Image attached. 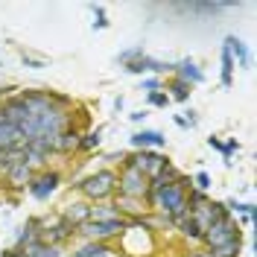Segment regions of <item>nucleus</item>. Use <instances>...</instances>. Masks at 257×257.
<instances>
[{"instance_id":"obj_1","label":"nucleus","mask_w":257,"mask_h":257,"mask_svg":"<svg viewBox=\"0 0 257 257\" xmlns=\"http://www.w3.org/2000/svg\"><path fill=\"white\" fill-rule=\"evenodd\" d=\"M190 190H193V178L181 173L173 184H164L158 190H149L144 202L149 208L158 210L167 222H176V219H181L187 213V196H190Z\"/></svg>"},{"instance_id":"obj_2","label":"nucleus","mask_w":257,"mask_h":257,"mask_svg":"<svg viewBox=\"0 0 257 257\" xmlns=\"http://www.w3.org/2000/svg\"><path fill=\"white\" fill-rule=\"evenodd\" d=\"M76 190H79L88 202H105V199L114 196V190H117V173H111V170H96V173L82 178L79 184H76Z\"/></svg>"},{"instance_id":"obj_3","label":"nucleus","mask_w":257,"mask_h":257,"mask_svg":"<svg viewBox=\"0 0 257 257\" xmlns=\"http://www.w3.org/2000/svg\"><path fill=\"white\" fill-rule=\"evenodd\" d=\"M234 240H240V225H237V219L231 213L222 216V219H216L202 234V242L208 245V251H216V248H222L225 242H234Z\"/></svg>"},{"instance_id":"obj_4","label":"nucleus","mask_w":257,"mask_h":257,"mask_svg":"<svg viewBox=\"0 0 257 257\" xmlns=\"http://www.w3.org/2000/svg\"><path fill=\"white\" fill-rule=\"evenodd\" d=\"M76 234H85L91 242H108L111 237L126 234V219L123 216H114V219H102V222H88L76 228Z\"/></svg>"},{"instance_id":"obj_5","label":"nucleus","mask_w":257,"mask_h":257,"mask_svg":"<svg viewBox=\"0 0 257 257\" xmlns=\"http://www.w3.org/2000/svg\"><path fill=\"white\" fill-rule=\"evenodd\" d=\"M117 190H120V196H128V199H146L149 178L135 167H123L120 176H117Z\"/></svg>"},{"instance_id":"obj_6","label":"nucleus","mask_w":257,"mask_h":257,"mask_svg":"<svg viewBox=\"0 0 257 257\" xmlns=\"http://www.w3.org/2000/svg\"><path fill=\"white\" fill-rule=\"evenodd\" d=\"M59 184H62V173H59V170H41V173H35V176L30 178L27 190H30L32 199L47 202L50 196L59 190Z\"/></svg>"},{"instance_id":"obj_7","label":"nucleus","mask_w":257,"mask_h":257,"mask_svg":"<svg viewBox=\"0 0 257 257\" xmlns=\"http://www.w3.org/2000/svg\"><path fill=\"white\" fill-rule=\"evenodd\" d=\"M164 164H167V158H164L161 152H155V149H138L135 155H126V158H123V167H135V170H141L146 178H152Z\"/></svg>"},{"instance_id":"obj_8","label":"nucleus","mask_w":257,"mask_h":257,"mask_svg":"<svg viewBox=\"0 0 257 257\" xmlns=\"http://www.w3.org/2000/svg\"><path fill=\"white\" fill-rule=\"evenodd\" d=\"M126 73H135V76H144V73H170L173 70V64L170 62H161V59H152V56H141V59H135V62H128L126 67H123Z\"/></svg>"},{"instance_id":"obj_9","label":"nucleus","mask_w":257,"mask_h":257,"mask_svg":"<svg viewBox=\"0 0 257 257\" xmlns=\"http://www.w3.org/2000/svg\"><path fill=\"white\" fill-rule=\"evenodd\" d=\"M128 144L135 146V149H164L167 146V138L161 135L158 128H141V132H135L132 138H128Z\"/></svg>"},{"instance_id":"obj_10","label":"nucleus","mask_w":257,"mask_h":257,"mask_svg":"<svg viewBox=\"0 0 257 257\" xmlns=\"http://www.w3.org/2000/svg\"><path fill=\"white\" fill-rule=\"evenodd\" d=\"M173 73H176L181 82L193 85V88L205 82V70H202L199 64L193 62V59H181V62H176V64H173Z\"/></svg>"},{"instance_id":"obj_11","label":"nucleus","mask_w":257,"mask_h":257,"mask_svg":"<svg viewBox=\"0 0 257 257\" xmlns=\"http://www.w3.org/2000/svg\"><path fill=\"white\" fill-rule=\"evenodd\" d=\"M79 138H82L79 128H76V126H67L64 132H59V135L53 138V152H59V155H67V152L79 149Z\"/></svg>"},{"instance_id":"obj_12","label":"nucleus","mask_w":257,"mask_h":257,"mask_svg":"<svg viewBox=\"0 0 257 257\" xmlns=\"http://www.w3.org/2000/svg\"><path fill=\"white\" fill-rule=\"evenodd\" d=\"M114 210L123 216V219H144V210H146V202L144 199H128V196H117L114 199Z\"/></svg>"},{"instance_id":"obj_13","label":"nucleus","mask_w":257,"mask_h":257,"mask_svg":"<svg viewBox=\"0 0 257 257\" xmlns=\"http://www.w3.org/2000/svg\"><path fill=\"white\" fill-rule=\"evenodd\" d=\"M62 219L73 228H79L91 219V202H70L67 208L62 210Z\"/></svg>"},{"instance_id":"obj_14","label":"nucleus","mask_w":257,"mask_h":257,"mask_svg":"<svg viewBox=\"0 0 257 257\" xmlns=\"http://www.w3.org/2000/svg\"><path fill=\"white\" fill-rule=\"evenodd\" d=\"M225 47H228V53H231V59H234V64H240V67H251V53H248V47L242 44L237 35H228L225 38Z\"/></svg>"},{"instance_id":"obj_15","label":"nucleus","mask_w":257,"mask_h":257,"mask_svg":"<svg viewBox=\"0 0 257 257\" xmlns=\"http://www.w3.org/2000/svg\"><path fill=\"white\" fill-rule=\"evenodd\" d=\"M164 94L170 96V102L176 99V102H187L193 94V85H187V82H181L178 76H173V79L167 82V88H164Z\"/></svg>"},{"instance_id":"obj_16","label":"nucleus","mask_w":257,"mask_h":257,"mask_svg":"<svg viewBox=\"0 0 257 257\" xmlns=\"http://www.w3.org/2000/svg\"><path fill=\"white\" fill-rule=\"evenodd\" d=\"M178 176H181V173H178V167H173V164L167 161V164L161 167L158 173L149 178V190H158V187H164V184H173Z\"/></svg>"},{"instance_id":"obj_17","label":"nucleus","mask_w":257,"mask_h":257,"mask_svg":"<svg viewBox=\"0 0 257 257\" xmlns=\"http://www.w3.org/2000/svg\"><path fill=\"white\" fill-rule=\"evenodd\" d=\"M114 254V248L108 245V242H85V245H79L76 251L70 257H111Z\"/></svg>"},{"instance_id":"obj_18","label":"nucleus","mask_w":257,"mask_h":257,"mask_svg":"<svg viewBox=\"0 0 257 257\" xmlns=\"http://www.w3.org/2000/svg\"><path fill=\"white\" fill-rule=\"evenodd\" d=\"M32 176H35V173H32V167L27 164V161L15 164V167H12V170L6 173V178H9V184H12V187H27Z\"/></svg>"},{"instance_id":"obj_19","label":"nucleus","mask_w":257,"mask_h":257,"mask_svg":"<svg viewBox=\"0 0 257 257\" xmlns=\"http://www.w3.org/2000/svg\"><path fill=\"white\" fill-rule=\"evenodd\" d=\"M176 228L181 231V237L187 242H202V228L190 219V213H184L181 219H176Z\"/></svg>"},{"instance_id":"obj_20","label":"nucleus","mask_w":257,"mask_h":257,"mask_svg":"<svg viewBox=\"0 0 257 257\" xmlns=\"http://www.w3.org/2000/svg\"><path fill=\"white\" fill-rule=\"evenodd\" d=\"M219 64H222V70H219V82H222V88H231L234 85V59H231V53L228 47L222 44V53H219Z\"/></svg>"},{"instance_id":"obj_21","label":"nucleus","mask_w":257,"mask_h":257,"mask_svg":"<svg viewBox=\"0 0 257 257\" xmlns=\"http://www.w3.org/2000/svg\"><path fill=\"white\" fill-rule=\"evenodd\" d=\"M27 257H62V245H47V242H32L21 248Z\"/></svg>"},{"instance_id":"obj_22","label":"nucleus","mask_w":257,"mask_h":257,"mask_svg":"<svg viewBox=\"0 0 257 257\" xmlns=\"http://www.w3.org/2000/svg\"><path fill=\"white\" fill-rule=\"evenodd\" d=\"M99 144H102V128H91V132H85V135L79 138V149L82 152H94Z\"/></svg>"},{"instance_id":"obj_23","label":"nucleus","mask_w":257,"mask_h":257,"mask_svg":"<svg viewBox=\"0 0 257 257\" xmlns=\"http://www.w3.org/2000/svg\"><path fill=\"white\" fill-rule=\"evenodd\" d=\"M114 216H120L117 210H114V205H91V222H102V219H114Z\"/></svg>"},{"instance_id":"obj_24","label":"nucleus","mask_w":257,"mask_h":257,"mask_svg":"<svg viewBox=\"0 0 257 257\" xmlns=\"http://www.w3.org/2000/svg\"><path fill=\"white\" fill-rule=\"evenodd\" d=\"M176 126H181V128H196V126H199V117H196V111L176 114Z\"/></svg>"},{"instance_id":"obj_25","label":"nucleus","mask_w":257,"mask_h":257,"mask_svg":"<svg viewBox=\"0 0 257 257\" xmlns=\"http://www.w3.org/2000/svg\"><path fill=\"white\" fill-rule=\"evenodd\" d=\"M141 56H144V47L138 44V47H128V50H123V53L117 56V62H120L123 67H126L128 62H135V59H141Z\"/></svg>"},{"instance_id":"obj_26","label":"nucleus","mask_w":257,"mask_h":257,"mask_svg":"<svg viewBox=\"0 0 257 257\" xmlns=\"http://www.w3.org/2000/svg\"><path fill=\"white\" fill-rule=\"evenodd\" d=\"M146 102H149L152 108H167V105H170V96L164 94V91H155V94H146Z\"/></svg>"},{"instance_id":"obj_27","label":"nucleus","mask_w":257,"mask_h":257,"mask_svg":"<svg viewBox=\"0 0 257 257\" xmlns=\"http://www.w3.org/2000/svg\"><path fill=\"white\" fill-rule=\"evenodd\" d=\"M193 190H199V193L210 190V176L208 173H196V176H193Z\"/></svg>"},{"instance_id":"obj_28","label":"nucleus","mask_w":257,"mask_h":257,"mask_svg":"<svg viewBox=\"0 0 257 257\" xmlns=\"http://www.w3.org/2000/svg\"><path fill=\"white\" fill-rule=\"evenodd\" d=\"M91 9H94V30H105V27H108L105 9H102V6H91Z\"/></svg>"},{"instance_id":"obj_29","label":"nucleus","mask_w":257,"mask_h":257,"mask_svg":"<svg viewBox=\"0 0 257 257\" xmlns=\"http://www.w3.org/2000/svg\"><path fill=\"white\" fill-rule=\"evenodd\" d=\"M141 88H144L146 94H155V91H161V79H158V76H146Z\"/></svg>"},{"instance_id":"obj_30","label":"nucleus","mask_w":257,"mask_h":257,"mask_svg":"<svg viewBox=\"0 0 257 257\" xmlns=\"http://www.w3.org/2000/svg\"><path fill=\"white\" fill-rule=\"evenodd\" d=\"M21 62L27 64V67H32V70H41V67H47V62H44V59H32V56H27V53L21 56Z\"/></svg>"},{"instance_id":"obj_31","label":"nucleus","mask_w":257,"mask_h":257,"mask_svg":"<svg viewBox=\"0 0 257 257\" xmlns=\"http://www.w3.org/2000/svg\"><path fill=\"white\" fill-rule=\"evenodd\" d=\"M0 257H27V254H24L21 248H6V251H3Z\"/></svg>"},{"instance_id":"obj_32","label":"nucleus","mask_w":257,"mask_h":257,"mask_svg":"<svg viewBox=\"0 0 257 257\" xmlns=\"http://www.w3.org/2000/svg\"><path fill=\"white\" fill-rule=\"evenodd\" d=\"M184 257H213L208 251V248H202V251H190V254H184Z\"/></svg>"},{"instance_id":"obj_33","label":"nucleus","mask_w":257,"mask_h":257,"mask_svg":"<svg viewBox=\"0 0 257 257\" xmlns=\"http://www.w3.org/2000/svg\"><path fill=\"white\" fill-rule=\"evenodd\" d=\"M144 117H146L144 111H132V114H128V120H135V123H141V120H144Z\"/></svg>"}]
</instances>
